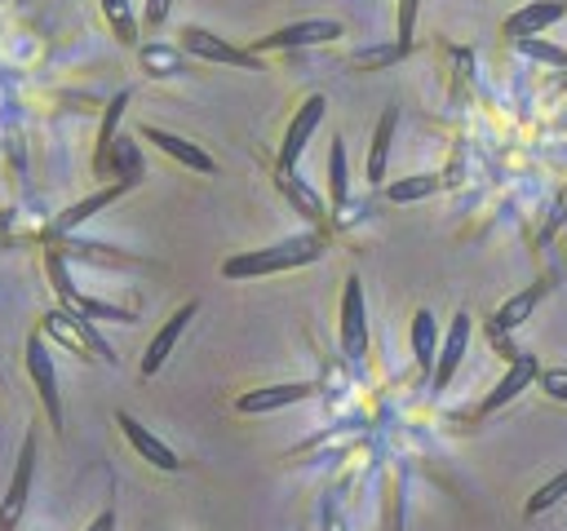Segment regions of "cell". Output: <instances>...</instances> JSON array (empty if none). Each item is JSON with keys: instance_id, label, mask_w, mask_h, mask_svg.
Returning a JSON list of instances; mask_svg holds the SVG:
<instances>
[{"instance_id": "6da1fadb", "label": "cell", "mask_w": 567, "mask_h": 531, "mask_svg": "<svg viewBox=\"0 0 567 531\" xmlns=\"http://www.w3.org/2000/svg\"><path fill=\"white\" fill-rule=\"evenodd\" d=\"M323 257V239L319 235H292L284 243L270 248H248L239 257L221 261V279H261V274H284V270H301L310 261Z\"/></svg>"}, {"instance_id": "7a4b0ae2", "label": "cell", "mask_w": 567, "mask_h": 531, "mask_svg": "<svg viewBox=\"0 0 567 531\" xmlns=\"http://www.w3.org/2000/svg\"><path fill=\"white\" fill-rule=\"evenodd\" d=\"M44 332H49V336H58L62 345H71L80 358H106V363H115V350L97 336L93 319H89V314H80V310H71V305L49 310V314H44Z\"/></svg>"}, {"instance_id": "3957f363", "label": "cell", "mask_w": 567, "mask_h": 531, "mask_svg": "<svg viewBox=\"0 0 567 531\" xmlns=\"http://www.w3.org/2000/svg\"><path fill=\"white\" fill-rule=\"evenodd\" d=\"M346 27L337 18H301V22H288L270 35H257L252 40V53H275V49H315V44H332L341 40Z\"/></svg>"}, {"instance_id": "277c9868", "label": "cell", "mask_w": 567, "mask_h": 531, "mask_svg": "<svg viewBox=\"0 0 567 531\" xmlns=\"http://www.w3.org/2000/svg\"><path fill=\"white\" fill-rule=\"evenodd\" d=\"M337 341H341V354L350 363H359L368 354V310H363V279L350 274L346 288H341V319H337Z\"/></svg>"}, {"instance_id": "5b68a950", "label": "cell", "mask_w": 567, "mask_h": 531, "mask_svg": "<svg viewBox=\"0 0 567 531\" xmlns=\"http://www.w3.org/2000/svg\"><path fill=\"white\" fill-rule=\"evenodd\" d=\"M182 53H190V58H199V62H221V66L266 71V66H261V53L239 49V44H230V40H221V35L204 31V27H186V31H182Z\"/></svg>"}, {"instance_id": "8992f818", "label": "cell", "mask_w": 567, "mask_h": 531, "mask_svg": "<svg viewBox=\"0 0 567 531\" xmlns=\"http://www.w3.org/2000/svg\"><path fill=\"white\" fill-rule=\"evenodd\" d=\"M323 111H328V97H323V93H310V97L297 106V115L288 119L284 142H279V173H292V168H297V159H301L306 142H310V137H315V128L323 124Z\"/></svg>"}, {"instance_id": "52a82bcc", "label": "cell", "mask_w": 567, "mask_h": 531, "mask_svg": "<svg viewBox=\"0 0 567 531\" xmlns=\"http://www.w3.org/2000/svg\"><path fill=\"white\" fill-rule=\"evenodd\" d=\"M27 376H31L35 394H40V403H44L49 425L62 434V389H58V367H53V358H49V350H44V336H40V332L27 341Z\"/></svg>"}, {"instance_id": "ba28073f", "label": "cell", "mask_w": 567, "mask_h": 531, "mask_svg": "<svg viewBox=\"0 0 567 531\" xmlns=\"http://www.w3.org/2000/svg\"><path fill=\"white\" fill-rule=\"evenodd\" d=\"M31 478H35V434L22 438V451H18L9 491H4V500H0V531H18V522H22V513H27V500H31Z\"/></svg>"}, {"instance_id": "9c48e42d", "label": "cell", "mask_w": 567, "mask_h": 531, "mask_svg": "<svg viewBox=\"0 0 567 531\" xmlns=\"http://www.w3.org/2000/svg\"><path fill=\"white\" fill-rule=\"evenodd\" d=\"M470 332H474V319H470L465 310H456L452 323H447V332H443L434 372H430V389H434V394H443V389L452 385V376H456V367H461V358H465V350H470Z\"/></svg>"}, {"instance_id": "30bf717a", "label": "cell", "mask_w": 567, "mask_h": 531, "mask_svg": "<svg viewBox=\"0 0 567 531\" xmlns=\"http://www.w3.org/2000/svg\"><path fill=\"white\" fill-rule=\"evenodd\" d=\"M540 376V363H536V354H509V367H505V376L483 394V416H492V412H501L505 403H514L532 381Z\"/></svg>"}, {"instance_id": "8fae6325", "label": "cell", "mask_w": 567, "mask_h": 531, "mask_svg": "<svg viewBox=\"0 0 567 531\" xmlns=\"http://www.w3.org/2000/svg\"><path fill=\"white\" fill-rule=\"evenodd\" d=\"M115 425H120V434L128 438V447L146 460V465H155V469H164V473H173V469H182V460H177V451L159 438V434H151L137 416H128V412H115Z\"/></svg>"}, {"instance_id": "7c38bea8", "label": "cell", "mask_w": 567, "mask_h": 531, "mask_svg": "<svg viewBox=\"0 0 567 531\" xmlns=\"http://www.w3.org/2000/svg\"><path fill=\"white\" fill-rule=\"evenodd\" d=\"M315 394L310 381H288V385H261V389H248L235 398V412L239 416H266V412H279V407H292V403H306Z\"/></svg>"}, {"instance_id": "4fadbf2b", "label": "cell", "mask_w": 567, "mask_h": 531, "mask_svg": "<svg viewBox=\"0 0 567 531\" xmlns=\"http://www.w3.org/2000/svg\"><path fill=\"white\" fill-rule=\"evenodd\" d=\"M199 314V301H186L182 310H173L168 319H164V327L151 336V345H146V354H142V376H155L164 363H168V354L177 350V341H182V332H186V323Z\"/></svg>"}, {"instance_id": "5bb4252c", "label": "cell", "mask_w": 567, "mask_h": 531, "mask_svg": "<svg viewBox=\"0 0 567 531\" xmlns=\"http://www.w3.org/2000/svg\"><path fill=\"white\" fill-rule=\"evenodd\" d=\"M558 18H567V0H532V4H523L518 13H509L505 18V40L509 44H518V40H532V35H540L545 27H554Z\"/></svg>"}, {"instance_id": "9a60e30c", "label": "cell", "mask_w": 567, "mask_h": 531, "mask_svg": "<svg viewBox=\"0 0 567 531\" xmlns=\"http://www.w3.org/2000/svg\"><path fill=\"white\" fill-rule=\"evenodd\" d=\"M142 137H146V142H155L168 159H177V164H182V168H190V173H217V164H213V155H208V150H199L195 142H186V137H177V133H168V128L146 124V128H142Z\"/></svg>"}, {"instance_id": "2e32d148", "label": "cell", "mask_w": 567, "mask_h": 531, "mask_svg": "<svg viewBox=\"0 0 567 531\" xmlns=\"http://www.w3.org/2000/svg\"><path fill=\"white\" fill-rule=\"evenodd\" d=\"M124 190H128V181H120V177H115L111 186H102V190H93L89 199H80V204H71L66 212H58V221H53V239H58V235H71L75 226H84L89 217H97L102 208H111V204H115V199H120Z\"/></svg>"}, {"instance_id": "e0dca14e", "label": "cell", "mask_w": 567, "mask_h": 531, "mask_svg": "<svg viewBox=\"0 0 567 531\" xmlns=\"http://www.w3.org/2000/svg\"><path fill=\"white\" fill-rule=\"evenodd\" d=\"M394 128H399V106H385L377 128H372V146H368V186H385V164H390V142H394Z\"/></svg>"}, {"instance_id": "ac0fdd59", "label": "cell", "mask_w": 567, "mask_h": 531, "mask_svg": "<svg viewBox=\"0 0 567 531\" xmlns=\"http://www.w3.org/2000/svg\"><path fill=\"white\" fill-rule=\"evenodd\" d=\"M408 341H412V358H416L421 376H430V372H434V358H439L443 336H439V319H434L425 305L412 314V332H408Z\"/></svg>"}, {"instance_id": "d6986e66", "label": "cell", "mask_w": 567, "mask_h": 531, "mask_svg": "<svg viewBox=\"0 0 567 531\" xmlns=\"http://www.w3.org/2000/svg\"><path fill=\"white\" fill-rule=\"evenodd\" d=\"M540 296H545V283H540V279H536V283H527L523 292H514V296L492 314V336H505V332H514L518 323H527Z\"/></svg>"}, {"instance_id": "ffe728a7", "label": "cell", "mask_w": 567, "mask_h": 531, "mask_svg": "<svg viewBox=\"0 0 567 531\" xmlns=\"http://www.w3.org/2000/svg\"><path fill=\"white\" fill-rule=\"evenodd\" d=\"M124 106H128V88L106 102V115H102V128H97V155H93V173H97V177H106V168H111V150H115V142H120L115 128H120Z\"/></svg>"}, {"instance_id": "44dd1931", "label": "cell", "mask_w": 567, "mask_h": 531, "mask_svg": "<svg viewBox=\"0 0 567 531\" xmlns=\"http://www.w3.org/2000/svg\"><path fill=\"white\" fill-rule=\"evenodd\" d=\"M328 199L337 212L350 199V173H346V142L341 137H332V150H328Z\"/></svg>"}, {"instance_id": "7402d4cb", "label": "cell", "mask_w": 567, "mask_h": 531, "mask_svg": "<svg viewBox=\"0 0 567 531\" xmlns=\"http://www.w3.org/2000/svg\"><path fill=\"white\" fill-rule=\"evenodd\" d=\"M439 186H443V181H439L434 173H416V177L390 181V186H385V199H390V204H416V199H430Z\"/></svg>"}, {"instance_id": "603a6c76", "label": "cell", "mask_w": 567, "mask_h": 531, "mask_svg": "<svg viewBox=\"0 0 567 531\" xmlns=\"http://www.w3.org/2000/svg\"><path fill=\"white\" fill-rule=\"evenodd\" d=\"M275 181H279V190L292 199V208H297L301 217H310V221H323V204H319V195H315L310 186H301L292 173H279Z\"/></svg>"}, {"instance_id": "cb8c5ba5", "label": "cell", "mask_w": 567, "mask_h": 531, "mask_svg": "<svg viewBox=\"0 0 567 531\" xmlns=\"http://www.w3.org/2000/svg\"><path fill=\"white\" fill-rule=\"evenodd\" d=\"M102 13H106V27L115 31L120 44H137V18H133V4L128 0H97Z\"/></svg>"}, {"instance_id": "d4e9b609", "label": "cell", "mask_w": 567, "mask_h": 531, "mask_svg": "<svg viewBox=\"0 0 567 531\" xmlns=\"http://www.w3.org/2000/svg\"><path fill=\"white\" fill-rule=\"evenodd\" d=\"M558 500H567V469L563 473H554L545 487H536L532 496H527V504H523V513L527 518H536V513H545V509H554Z\"/></svg>"}, {"instance_id": "484cf974", "label": "cell", "mask_w": 567, "mask_h": 531, "mask_svg": "<svg viewBox=\"0 0 567 531\" xmlns=\"http://www.w3.org/2000/svg\"><path fill=\"white\" fill-rule=\"evenodd\" d=\"M106 177H120V181H128V186L142 177V159H137V146H133V142H115Z\"/></svg>"}, {"instance_id": "4316f807", "label": "cell", "mask_w": 567, "mask_h": 531, "mask_svg": "<svg viewBox=\"0 0 567 531\" xmlns=\"http://www.w3.org/2000/svg\"><path fill=\"white\" fill-rule=\"evenodd\" d=\"M142 66L151 75H177L182 71V53L177 49H164V44H146L142 49Z\"/></svg>"}, {"instance_id": "83f0119b", "label": "cell", "mask_w": 567, "mask_h": 531, "mask_svg": "<svg viewBox=\"0 0 567 531\" xmlns=\"http://www.w3.org/2000/svg\"><path fill=\"white\" fill-rule=\"evenodd\" d=\"M518 53H527V58H536V62H545V66H567V49H558V44H545V40H518Z\"/></svg>"}, {"instance_id": "f1b7e54d", "label": "cell", "mask_w": 567, "mask_h": 531, "mask_svg": "<svg viewBox=\"0 0 567 531\" xmlns=\"http://www.w3.org/2000/svg\"><path fill=\"white\" fill-rule=\"evenodd\" d=\"M416 9H421V0H399V35H394V44H399L403 53H412V31H416Z\"/></svg>"}, {"instance_id": "f546056e", "label": "cell", "mask_w": 567, "mask_h": 531, "mask_svg": "<svg viewBox=\"0 0 567 531\" xmlns=\"http://www.w3.org/2000/svg\"><path fill=\"white\" fill-rule=\"evenodd\" d=\"M540 385H545L549 398L567 403V367H549V372H540Z\"/></svg>"}, {"instance_id": "4dcf8cb0", "label": "cell", "mask_w": 567, "mask_h": 531, "mask_svg": "<svg viewBox=\"0 0 567 531\" xmlns=\"http://www.w3.org/2000/svg\"><path fill=\"white\" fill-rule=\"evenodd\" d=\"M399 58H408L399 44H390V49H368V53H359L354 58V66H381V62H399Z\"/></svg>"}, {"instance_id": "1f68e13d", "label": "cell", "mask_w": 567, "mask_h": 531, "mask_svg": "<svg viewBox=\"0 0 567 531\" xmlns=\"http://www.w3.org/2000/svg\"><path fill=\"white\" fill-rule=\"evenodd\" d=\"M168 9H173V0H146V4H142V22H146V27H164Z\"/></svg>"}, {"instance_id": "d6a6232c", "label": "cell", "mask_w": 567, "mask_h": 531, "mask_svg": "<svg viewBox=\"0 0 567 531\" xmlns=\"http://www.w3.org/2000/svg\"><path fill=\"white\" fill-rule=\"evenodd\" d=\"M84 531H115V509H102Z\"/></svg>"}, {"instance_id": "836d02e7", "label": "cell", "mask_w": 567, "mask_h": 531, "mask_svg": "<svg viewBox=\"0 0 567 531\" xmlns=\"http://www.w3.org/2000/svg\"><path fill=\"white\" fill-rule=\"evenodd\" d=\"M328 531H346V527H341V522H337V518L328 513Z\"/></svg>"}, {"instance_id": "e575fe53", "label": "cell", "mask_w": 567, "mask_h": 531, "mask_svg": "<svg viewBox=\"0 0 567 531\" xmlns=\"http://www.w3.org/2000/svg\"><path fill=\"white\" fill-rule=\"evenodd\" d=\"M0 4H4V0H0Z\"/></svg>"}]
</instances>
